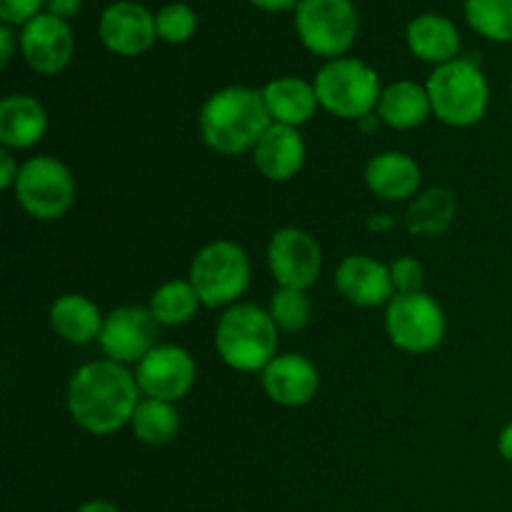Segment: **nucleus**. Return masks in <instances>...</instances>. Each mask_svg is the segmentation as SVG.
<instances>
[{
    "mask_svg": "<svg viewBox=\"0 0 512 512\" xmlns=\"http://www.w3.org/2000/svg\"><path fill=\"white\" fill-rule=\"evenodd\" d=\"M140 405V385L128 365L93 360L80 365L68 385V413L90 435H113L130 425Z\"/></svg>",
    "mask_w": 512,
    "mask_h": 512,
    "instance_id": "f257e3e1",
    "label": "nucleus"
},
{
    "mask_svg": "<svg viewBox=\"0 0 512 512\" xmlns=\"http://www.w3.org/2000/svg\"><path fill=\"white\" fill-rule=\"evenodd\" d=\"M198 123L210 150L220 155H240L258 145L273 120L265 108L263 90L228 85L205 100Z\"/></svg>",
    "mask_w": 512,
    "mask_h": 512,
    "instance_id": "f03ea898",
    "label": "nucleus"
},
{
    "mask_svg": "<svg viewBox=\"0 0 512 512\" xmlns=\"http://www.w3.org/2000/svg\"><path fill=\"white\" fill-rule=\"evenodd\" d=\"M278 333L268 310L253 303H238L218 320L215 350L228 368L240 373H263L278 355Z\"/></svg>",
    "mask_w": 512,
    "mask_h": 512,
    "instance_id": "7ed1b4c3",
    "label": "nucleus"
},
{
    "mask_svg": "<svg viewBox=\"0 0 512 512\" xmlns=\"http://www.w3.org/2000/svg\"><path fill=\"white\" fill-rule=\"evenodd\" d=\"M433 115L450 128H473L490 108V83L473 58L438 65L425 83Z\"/></svg>",
    "mask_w": 512,
    "mask_h": 512,
    "instance_id": "20e7f679",
    "label": "nucleus"
},
{
    "mask_svg": "<svg viewBox=\"0 0 512 512\" xmlns=\"http://www.w3.org/2000/svg\"><path fill=\"white\" fill-rule=\"evenodd\" d=\"M320 108L343 120H363L378 110L380 75L360 58L328 60L313 80Z\"/></svg>",
    "mask_w": 512,
    "mask_h": 512,
    "instance_id": "39448f33",
    "label": "nucleus"
},
{
    "mask_svg": "<svg viewBox=\"0 0 512 512\" xmlns=\"http://www.w3.org/2000/svg\"><path fill=\"white\" fill-rule=\"evenodd\" d=\"M250 258L233 240H213L195 253L188 280L205 308H233L250 285Z\"/></svg>",
    "mask_w": 512,
    "mask_h": 512,
    "instance_id": "423d86ee",
    "label": "nucleus"
},
{
    "mask_svg": "<svg viewBox=\"0 0 512 512\" xmlns=\"http://www.w3.org/2000/svg\"><path fill=\"white\" fill-rule=\"evenodd\" d=\"M293 20L303 48L325 60L345 58L360 33L353 0H300Z\"/></svg>",
    "mask_w": 512,
    "mask_h": 512,
    "instance_id": "0eeeda50",
    "label": "nucleus"
},
{
    "mask_svg": "<svg viewBox=\"0 0 512 512\" xmlns=\"http://www.w3.org/2000/svg\"><path fill=\"white\" fill-rule=\"evenodd\" d=\"M75 178L65 163L53 155H35L20 165L15 180V200L35 220H58L73 208Z\"/></svg>",
    "mask_w": 512,
    "mask_h": 512,
    "instance_id": "6e6552de",
    "label": "nucleus"
},
{
    "mask_svg": "<svg viewBox=\"0 0 512 512\" xmlns=\"http://www.w3.org/2000/svg\"><path fill=\"white\" fill-rule=\"evenodd\" d=\"M445 310L425 290L408 295H395L385 305V330L395 348L403 353H433L445 338Z\"/></svg>",
    "mask_w": 512,
    "mask_h": 512,
    "instance_id": "1a4fd4ad",
    "label": "nucleus"
},
{
    "mask_svg": "<svg viewBox=\"0 0 512 512\" xmlns=\"http://www.w3.org/2000/svg\"><path fill=\"white\" fill-rule=\"evenodd\" d=\"M135 378L145 398L178 403L193 390L198 365L180 345L160 343L135 365Z\"/></svg>",
    "mask_w": 512,
    "mask_h": 512,
    "instance_id": "9d476101",
    "label": "nucleus"
},
{
    "mask_svg": "<svg viewBox=\"0 0 512 512\" xmlns=\"http://www.w3.org/2000/svg\"><path fill=\"white\" fill-rule=\"evenodd\" d=\"M158 330V320L148 308L120 305L105 315L98 345L113 363L138 365L158 345Z\"/></svg>",
    "mask_w": 512,
    "mask_h": 512,
    "instance_id": "9b49d317",
    "label": "nucleus"
},
{
    "mask_svg": "<svg viewBox=\"0 0 512 512\" xmlns=\"http://www.w3.org/2000/svg\"><path fill=\"white\" fill-rule=\"evenodd\" d=\"M268 268L278 288L308 290L323 270L318 240L300 228H280L268 243Z\"/></svg>",
    "mask_w": 512,
    "mask_h": 512,
    "instance_id": "f8f14e48",
    "label": "nucleus"
},
{
    "mask_svg": "<svg viewBox=\"0 0 512 512\" xmlns=\"http://www.w3.org/2000/svg\"><path fill=\"white\" fill-rule=\"evenodd\" d=\"M75 53V35L68 20L53 13L35 15L20 28V55L38 75H58L70 65Z\"/></svg>",
    "mask_w": 512,
    "mask_h": 512,
    "instance_id": "ddd939ff",
    "label": "nucleus"
},
{
    "mask_svg": "<svg viewBox=\"0 0 512 512\" xmlns=\"http://www.w3.org/2000/svg\"><path fill=\"white\" fill-rule=\"evenodd\" d=\"M98 38L110 53L120 58H138L158 40L155 13L138 0H115L100 13Z\"/></svg>",
    "mask_w": 512,
    "mask_h": 512,
    "instance_id": "4468645a",
    "label": "nucleus"
},
{
    "mask_svg": "<svg viewBox=\"0 0 512 512\" xmlns=\"http://www.w3.org/2000/svg\"><path fill=\"white\" fill-rule=\"evenodd\" d=\"M335 288L358 308H380L395 298L390 265L370 255H348L335 270Z\"/></svg>",
    "mask_w": 512,
    "mask_h": 512,
    "instance_id": "2eb2a0df",
    "label": "nucleus"
},
{
    "mask_svg": "<svg viewBox=\"0 0 512 512\" xmlns=\"http://www.w3.org/2000/svg\"><path fill=\"white\" fill-rule=\"evenodd\" d=\"M265 395L283 408L308 405L320 390V373L305 355L283 353L270 360L268 368L260 373Z\"/></svg>",
    "mask_w": 512,
    "mask_h": 512,
    "instance_id": "dca6fc26",
    "label": "nucleus"
},
{
    "mask_svg": "<svg viewBox=\"0 0 512 512\" xmlns=\"http://www.w3.org/2000/svg\"><path fill=\"white\" fill-rule=\"evenodd\" d=\"M305 140L298 128L270 123L263 138L253 148V163L273 183L293 180L305 165Z\"/></svg>",
    "mask_w": 512,
    "mask_h": 512,
    "instance_id": "f3484780",
    "label": "nucleus"
},
{
    "mask_svg": "<svg viewBox=\"0 0 512 512\" xmlns=\"http://www.w3.org/2000/svg\"><path fill=\"white\" fill-rule=\"evenodd\" d=\"M420 183H423L420 165L400 150L373 155L370 163L365 165V185L370 188V193L388 203H403V200L415 198Z\"/></svg>",
    "mask_w": 512,
    "mask_h": 512,
    "instance_id": "a211bd4d",
    "label": "nucleus"
},
{
    "mask_svg": "<svg viewBox=\"0 0 512 512\" xmlns=\"http://www.w3.org/2000/svg\"><path fill=\"white\" fill-rule=\"evenodd\" d=\"M405 40L415 58L435 65V68L460 58V48H463L458 25L440 13L415 15L405 30Z\"/></svg>",
    "mask_w": 512,
    "mask_h": 512,
    "instance_id": "6ab92c4d",
    "label": "nucleus"
},
{
    "mask_svg": "<svg viewBox=\"0 0 512 512\" xmlns=\"http://www.w3.org/2000/svg\"><path fill=\"white\" fill-rule=\"evenodd\" d=\"M48 113L38 98L13 93L0 103V143L8 150H28L45 138Z\"/></svg>",
    "mask_w": 512,
    "mask_h": 512,
    "instance_id": "aec40b11",
    "label": "nucleus"
},
{
    "mask_svg": "<svg viewBox=\"0 0 512 512\" xmlns=\"http://www.w3.org/2000/svg\"><path fill=\"white\" fill-rule=\"evenodd\" d=\"M263 100L273 123L300 128L308 123L320 108L315 85L295 75L273 78L263 85Z\"/></svg>",
    "mask_w": 512,
    "mask_h": 512,
    "instance_id": "412c9836",
    "label": "nucleus"
},
{
    "mask_svg": "<svg viewBox=\"0 0 512 512\" xmlns=\"http://www.w3.org/2000/svg\"><path fill=\"white\" fill-rule=\"evenodd\" d=\"M50 328L60 340L70 345H88L100 338L105 315L98 305L80 293H65L50 305Z\"/></svg>",
    "mask_w": 512,
    "mask_h": 512,
    "instance_id": "4be33fe9",
    "label": "nucleus"
},
{
    "mask_svg": "<svg viewBox=\"0 0 512 512\" xmlns=\"http://www.w3.org/2000/svg\"><path fill=\"white\" fill-rule=\"evenodd\" d=\"M375 113L393 130L420 128L433 115L428 88L415 80H395L383 88Z\"/></svg>",
    "mask_w": 512,
    "mask_h": 512,
    "instance_id": "5701e85b",
    "label": "nucleus"
},
{
    "mask_svg": "<svg viewBox=\"0 0 512 512\" xmlns=\"http://www.w3.org/2000/svg\"><path fill=\"white\" fill-rule=\"evenodd\" d=\"M455 210H458V200L448 188H430L415 195L405 213V228L413 235H425V238L443 235L453 223Z\"/></svg>",
    "mask_w": 512,
    "mask_h": 512,
    "instance_id": "b1692460",
    "label": "nucleus"
},
{
    "mask_svg": "<svg viewBox=\"0 0 512 512\" xmlns=\"http://www.w3.org/2000/svg\"><path fill=\"white\" fill-rule=\"evenodd\" d=\"M200 305L203 303H200L193 283L175 278L155 290L148 310L158 320L160 328H180V325H188L198 315Z\"/></svg>",
    "mask_w": 512,
    "mask_h": 512,
    "instance_id": "393cba45",
    "label": "nucleus"
},
{
    "mask_svg": "<svg viewBox=\"0 0 512 512\" xmlns=\"http://www.w3.org/2000/svg\"><path fill=\"white\" fill-rule=\"evenodd\" d=\"M130 428H133V435L140 443L160 448V445H168L178 438L180 413L175 403L143 398L133 420H130Z\"/></svg>",
    "mask_w": 512,
    "mask_h": 512,
    "instance_id": "a878e982",
    "label": "nucleus"
},
{
    "mask_svg": "<svg viewBox=\"0 0 512 512\" xmlns=\"http://www.w3.org/2000/svg\"><path fill=\"white\" fill-rule=\"evenodd\" d=\"M463 13L480 38L512 43V0H465Z\"/></svg>",
    "mask_w": 512,
    "mask_h": 512,
    "instance_id": "bb28decb",
    "label": "nucleus"
},
{
    "mask_svg": "<svg viewBox=\"0 0 512 512\" xmlns=\"http://www.w3.org/2000/svg\"><path fill=\"white\" fill-rule=\"evenodd\" d=\"M200 18L195 13L193 5L188 3H175L163 5V8L155 13V30H158V40L168 45H183L188 40H193V35L198 33Z\"/></svg>",
    "mask_w": 512,
    "mask_h": 512,
    "instance_id": "cd10ccee",
    "label": "nucleus"
},
{
    "mask_svg": "<svg viewBox=\"0 0 512 512\" xmlns=\"http://www.w3.org/2000/svg\"><path fill=\"white\" fill-rule=\"evenodd\" d=\"M270 318L278 325V330H285V333H298L305 325L310 323V315H313V308H310V300L305 295V290L298 288H278L275 290L273 300H270L268 308Z\"/></svg>",
    "mask_w": 512,
    "mask_h": 512,
    "instance_id": "c85d7f7f",
    "label": "nucleus"
},
{
    "mask_svg": "<svg viewBox=\"0 0 512 512\" xmlns=\"http://www.w3.org/2000/svg\"><path fill=\"white\" fill-rule=\"evenodd\" d=\"M390 275H393L395 295H408V293H420L425 283V268L420 260H415L413 255H403L395 263H390Z\"/></svg>",
    "mask_w": 512,
    "mask_h": 512,
    "instance_id": "c756f323",
    "label": "nucleus"
},
{
    "mask_svg": "<svg viewBox=\"0 0 512 512\" xmlns=\"http://www.w3.org/2000/svg\"><path fill=\"white\" fill-rule=\"evenodd\" d=\"M45 10V0H0V23L23 28Z\"/></svg>",
    "mask_w": 512,
    "mask_h": 512,
    "instance_id": "7c9ffc66",
    "label": "nucleus"
},
{
    "mask_svg": "<svg viewBox=\"0 0 512 512\" xmlns=\"http://www.w3.org/2000/svg\"><path fill=\"white\" fill-rule=\"evenodd\" d=\"M18 175H20L18 160L13 158V153H10L8 148H3L0 150V188L13 190Z\"/></svg>",
    "mask_w": 512,
    "mask_h": 512,
    "instance_id": "2f4dec72",
    "label": "nucleus"
},
{
    "mask_svg": "<svg viewBox=\"0 0 512 512\" xmlns=\"http://www.w3.org/2000/svg\"><path fill=\"white\" fill-rule=\"evenodd\" d=\"M15 48H20V33H15L13 25H0V65L8 68L13 60Z\"/></svg>",
    "mask_w": 512,
    "mask_h": 512,
    "instance_id": "473e14b6",
    "label": "nucleus"
},
{
    "mask_svg": "<svg viewBox=\"0 0 512 512\" xmlns=\"http://www.w3.org/2000/svg\"><path fill=\"white\" fill-rule=\"evenodd\" d=\"M85 0H45V13H53L58 18L70 20L83 10Z\"/></svg>",
    "mask_w": 512,
    "mask_h": 512,
    "instance_id": "72a5a7b5",
    "label": "nucleus"
},
{
    "mask_svg": "<svg viewBox=\"0 0 512 512\" xmlns=\"http://www.w3.org/2000/svg\"><path fill=\"white\" fill-rule=\"evenodd\" d=\"M248 3L263 13H295L300 0H248Z\"/></svg>",
    "mask_w": 512,
    "mask_h": 512,
    "instance_id": "f704fd0d",
    "label": "nucleus"
},
{
    "mask_svg": "<svg viewBox=\"0 0 512 512\" xmlns=\"http://www.w3.org/2000/svg\"><path fill=\"white\" fill-rule=\"evenodd\" d=\"M498 450H500V455H503L505 463L512 465V423H508L503 430H500Z\"/></svg>",
    "mask_w": 512,
    "mask_h": 512,
    "instance_id": "c9c22d12",
    "label": "nucleus"
},
{
    "mask_svg": "<svg viewBox=\"0 0 512 512\" xmlns=\"http://www.w3.org/2000/svg\"><path fill=\"white\" fill-rule=\"evenodd\" d=\"M75 512H120L115 508L113 503H108V500H88V503L80 505Z\"/></svg>",
    "mask_w": 512,
    "mask_h": 512,
    "instance_id": "e433bc0d",
    "label": "nucleus"
},
{
    "mask_svg": "<svg viewBox=\"0 0 512 512\" xmlns=\"http://www.w3.org/2000/svg\"><path fill=\"white\" fill-rule=\"evenodd\" d=\"M395 225V220L390 215H373L368 218V228L370 230H390Z\"/></svg>",
    "mask_w": 512,
    "mask_h": 512,
    "instance_id": "4c0bfd02",
    "label": "nucleus"
},
{
    "mask_svg": "<svg viewBox=\"0 0 512 512\" xmlns=\"http://www.w3.org/2000/svg\"><path fill=\"white\" fill-rule=\"evenodd\" d=\"M380 123H383V120L378 118V113H373V115H368V118L358 120V125H360V130H363V133H373L375 128H380Z\"/></svg>",
    "mask_w": 512,
    "mask_h": 512,
    "instance_id": "58836bf2",
    "label": "nucleus"
},
{
    "mask_svg": "<svg viewBox=\"0 0 512 512\" xmlns=\"http://www.w3.org/2000/svg\"><path fill=\"white\" fill-rule=\"evenodd\" d=\"M510 93H512V75H510Z\"/></svg>",
    "mask_w": 512,
    "mask_h": 512,
    "instance_id": "ea45409f",
    "label": "nucleus"
}]
</instances>
